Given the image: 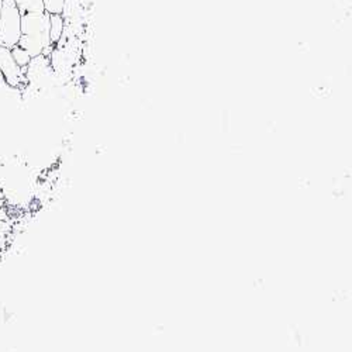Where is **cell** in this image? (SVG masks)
I'll return each mask as SVG.
<instances>
[{
    "label": "cell",
    "instance_id": "1",
    "mask_svg": "<svg viewBox=\"0 0 352 352\" xmlns=\"http://www.w3.org/2000/svg\"><path fill=\"white\" fill-rule=\"evenodd\" d=\"M19 47L25 50L32 58L48 54L52 44L50 38V14L47 12L21 14Z\"/></svg>",
    "mask_w": 352,
    "mask_h": 352
},
{
    "label": "cell",
    "instance_id": "2",
    "mask_svg": "<svg viewBox=\"0 0 352 352\" xmlns=\"http://www.w3.org/2000/svg\"><path fill=\"white\" fill-rule=\"evenodd\" d=\"M21 36V12L13 0H3L0 13V47L14 48Z\"/></svg>",
    "mask_w": 352,
    "mask_h": 352
},
{
    "label": "cell",
    "instance_id": "3",
    "mask_svg": "<svg viewBox=\"0 0 352 352\" xmlns=\"http://www.w3.org/2000/svg\"><path fill=\"white\" fill-rule=\"evenodd\" d=\"M0 74H2L5 82L13 89H23L27 85L25 71H23L16 64L12 50L6 47H0Z\"/></svg>",
    "mask_w": 352,
    "mask_h": 352
},
{
    "label": "cell",
    "instance_id": "4",
    "mask_svg": "<svg viewBox=\"0 0 352 352\" xmlns=\"http://www.w3.org/2000/svg\"><path fill=\"white\" fill-rule=\"evenodd\" d=\"M65 30V20L63 14H50V38L51 44L60 43Z\"/></svg>",
    "mask_w": 352,
    "mask_h": 352
},
{
    "label": "cell",
    "instance_id": "5",
    "mask_svg": "<svg viewBox=\"0 0 352 352\" xmlns=\"http://www.w3.org/2000/svg\"><path fill=\"white\" fill-rule=\"evenodd\" d=\"M19 10L23 13H43L45 12L44 0H13Z\"/></svg>",
    "mask_w": 352,
    "mask_h": 352
},
{
    "label": "cell",
    "instance_id": "6",
    "mask_svg": "<svg viewBox=\"0 0 352 352\" xmlns=\"http://www.w3.org/2000/svg\"><path fill=\"white\" fill-rule=\"evenodd\" d=\"M12 55H13V60L16 61V64L23 69L25 71V68L28 67V64L32 63L33 58L30 56V54H28L25 50H23L21 47L16 45L14 48H12Z\"/></svg>",
    "mask_w": 352,
    "mask_h": 352
},
{
    "label": "cell",
    "instance_id": "7",
    "mask_svg": "<svg viewBox=\"0 0 352 352\" xmlns=\"http://www.w3.org/2000/svg\"><path fill=\"white\" fill-rule=\"evenodd\" d=\"M67 0H44V8L48 14H63Z\"/></svg>",
    "mask_w": 352,
    "mask_h": 352
},
{
    "label": "cell",
    "instance_id": "8",
    "mask_svg": "<svg viewBox=\"0 0 352 352\" xmlns=\"http://www.w3.org/2000/svg\"><path fill=\"white\" fill-rule=\"evenodd\" d=\"M2 5H3V0H0V13H2Z\"/></svg>",
    "mask_w": 352,
    "mask_h": 352
}]
</instances>
